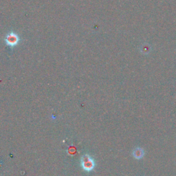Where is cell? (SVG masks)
<instances>
[{"mask_svg": "<svg viewBox=\"0 0 176 176\" xmlns=\"http://www.w3.org/2000/svg\"><path fill=\"white\" fill-rule=\"evenodd\" d=\"M81 164L82 167L86 171H91L95 166L94 161L89 155H85L83 156Z\"/></svg>", "mask_w": 176, "mask_h": 176, "instance_id": "6da1fadb", "label": "cell"}, {"mask_svg": "<svg viewBox=\"0 0 176 176\" xmlns=\"http://www.w3.org/2000/svg\"><path fill=\"white\" fill-rule=\"evenodd\" d=\"M19 38L18 37L17 34H15V32H10L6 37L5 41L7 45L10 47H13L17 45L19 43Z\"/></svg>", "mask_w": 176, "mask_h": 176, "instance_id": "7a4b0ae2", "label": "cell"}, {"mask_svg": "<svg viewBox=\"0 0 176 176\" xmlns=\"http://www.w3.org/2000/svg\"><path fill=\"white\" fill-rule=\"evenodd\" d=\"M143 156H144V151L140 148L136 149L135 151H133V156H134L136 158L140 159Z\"/></svg>", "mask_w": 176, "mask_h": 176, "instance_id": "3957f363", "label": "cell"}]
</instances>
